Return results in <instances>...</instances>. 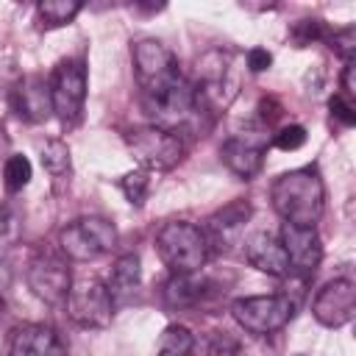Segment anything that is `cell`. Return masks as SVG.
Here are the masks:
<instances>
[{
  "instance_id": "cell-1",
  "label": "cell",
  "mask_w": 356,
  "mask_h": 356,
  "mask_svg": "<svg viewBox=\"0 0 356 356\" xmlns=\"http://www.w3.org/2000/svg\"><path fill=\"white\" fill-rule=\"evenodd\" d=\"M270 200L284 222L314 228V222L323 217V209H325V186L317 170L300 167L273 181Z\"/></svg>"
},
{
  "instance_id": "cell-2",
  "label": "cell",
  "mask_w": 356,
  "mask_h": 356,
  "mask_svg": "<svg viewBox=\"0 0 356 356\" xmlns=\"http://www.w3.org/2000/svg\"><path fill=\"white\" fill-rule=\"evenodd\" d=\"M139 97H142V111L147 114L150 125H159L175 134L184 125L195 122V117L200 114L197 92L181 72L164 81H156L150 86H142Z\"/></svg>"
},
{
  "instance_id": "cell-3",
  "label": "cell",
  "mask_w": 356,
  "mask_h": 356,
  "mask_svg": "<svg viewBox=\"0 0 356 356\" xmlns=\"http://www.w3.org/2000/svg\"><path fill=\"white\" fill-rule=\"evenodd\" d=\"M156 250L172 273H197L211 253L206 231L189 220L164 222L156 234Z\"/></svg>"
},
{
  "instance_id": "cell-4",
  "label": "cell",
  "mask_w": 356,
  "mask_h": 356,
  "mask_svg": "<svg viewBox=\"0 0 356 356\" xmlns=\"http://www.w3.org/2000/svg\"><path fill=\"white\" fill-rule=\"evenodd\" d=\"M125 145L131 156L142 164V170H172L184 156H186V142L181 134L159 128V125H145L134 128L125 134Z\"/></svg>"
},
{
  "instance_id": "cell-5",
  "label": "cell",
  "mask_w": 356,
  "mask_h": 356,
  "mask_svg": "<svg viewBox=\"0 0 356 356\" xmlns=\"http://www.w3.org/2000/svg\"><path fill=\"white\" fill-rule=\"evenodd\" d=\"M295 309L298 303L289 295H250L231 303L234 320L248 334H256V337L281 331L295 317Z\"/></svg>"
},
{
  "instance_id": "cell-6",
  "label": "cell",
  "mask_w": 356,
  "mask_h": 356,
  "mask_svg": "<svg viewBox=\"0 0 356 356\" xmlns=\"http://www.w3.org/2000/svg\"><path fill=\"white\" fill-rule=\"evenodd\" d=\"M61 253L75 261H92L117 245V228L106 217H81L61 228Z\"/></svg>"
},
{
  "instance_id": "cell-7",
  "label": "cell",
  "mask_w": 356,
  "mask_h": 356,
  "mask_svg": "<svg viewBox=\"0 0 356 356\" xmlns=\"http://www.w3.org/2000/svg\"><path fill=\"white\" fill-rule=\"evenodd\" d=\"M67 314L81 328H106L114 317V298L97 278H81L70 286Z\"/></svg>"
},
{
  "instance_id": "cell-8",
  "label": "cell",
  "mask_w": 356,
  "mask_h": 356,
  "mask_svg": "<svg viewBox=\"0 0 356 356\" xmlns=\"http://www.w3.org/2000/svg\"><path fill=\"white\" fill-rule=\"evenodd\" d=\"M50 100L61 125H75L81 120L86 100V67L81 58H70L56 67L50 83Z\"/></svg>"
},
{
  "instance_id": "cell-9",
  "label": "cell",
  "mask_w": 356,
  "mask_h": 356,
  "mask_svg": "<svg viewBox=\"0 0 356 356\" xmlns=\"http://www.w3.org/2000/svg\"><path fill=\"white\" fill-rule=\"evenodd\" d=\"M25 278H28L31 292H33L39 300L50 303V306L64 303L67 295H70V286H72V275H70L67 261H64L61 256H53V253L36 256V259L28 264Z\"/></svg>"
},
{
  "instance_id": "cell-10",
  "label": "cell",
  "mask_w": 356,
  "mask_h": 356,
  "mask_svg": "<svg viewBox=\"0 0 356 356\" xmlns=\"http://www.w3.org/2000/svg\"><path fill=\"white\" fill-rule=\"evenodd\" d=\"M312 314L325 328H342L356 314V284L350 278H334L320 286L312 300Z\"/></svg>"
},
{
  "instance_id": "cell-11",
  "label": "cell",
  "mask_w": 356,
  "mask_h": 356,
  "mask_svg": "<svg viewBox=\"0 0 356 356\" xmlns=\"http://www.w3.org/2000/svg\"><path fill=\"white\" fill-rule=\"evenodd\" d=\"M284 253H286V261H289V275H312L317 267H320V259H323V245H320V234L314 228H306V225H289L284 222L281 225V236H278Z\"/></svg>"
},
{
  "instance_id": "cell-12",
  "label": "cell",
  "mask_w": 356,
  "mask_h": 356,
  "mask_svg": "<svg viewBox=\"0 0 356 356\" xmlns=\"http://www.w3.org/2000/svg\"><path fill=\"white\" fill-rule=\"evenodd\" d=\"M131 58H134V72H136L139 89L181 72L178 70V58L159 39H139V42H134L131 44Z\"/></svg>"
},
{
  "instance_id": "cell-13",
  "label": "cell",
  "mask_w": 356,
  "mask_h": 356,
  "mask_svg": "<svg viewBox=\"0 0 356 356\" xmlns=\"http://www.w3.org/2000/svg\"><path fill=\"white\" fill-rule=\"evenodd\" d=\"M220 156H222L225 167L234 175L250 181L264 164V136H259L253 131L250 134H236V136L225 139Z\"/></svg>"
},
{
  "instance_id": "cell-14",
  "label": "cell",
  "mask_w": 356,
  "mask_h": 356,
  "mask_svg": "<svg viewBox=\"0 0 356 356\" xmlns=\"http://www.w3.org/2000/svg\"><path fill=\"white\" fill-rule=\"evenodd\" d=\"M8 356H67V345L53 325L31 323L14 331Z\"/></svg>"
},
{
  "instance_id": "cell-15",
  "label": "cell",
  "mask_w": 356,
  "mask_h": 356,
  "mask_svg": "<svg viewBox=\"0 0 356 356\" xmlns=\"http://www.w3.org/2000/svg\"><path fill=\"white\" fill-rule=\"evenodd\" d=\"M11 108L19 120H28V122H42L50 117L53 111V100H50V86L36 78V75H28L22 78L14 89H11Z\"/></svg>"
},
{
  "instance_id": "cell-16",
  "label": "cell",
  "mask_w": 356,
  "mask_h": 356,
  "mask_svg": "<svg viewBox=\"0 0 356 356\" xmlns=\"http://www.w3.org/2000/svg\"><path fill=\"white\" fill-rule=\"evenodd\" d=\"M245 259L250 261V267H256L259 273H267L273 278L289 275L286 253L273 234H253L245 245Z\"/></svg>"
},
{
  "instance_id": "cell-17",
  "label": "cell",
  "mask_w": 356,
  "mask_h": 356,
  "mask_svg": "<svg viewBox=\"0 0 356 356\" xmlns=\"http://www.w3.org/2000/svg\"><path fill=\"white\" fill-rule=\"evenodd\" d=\"M214 284L197 273H172V278L164 284V303L170 309H189L203 303L211 295Z\"/></svg>"
},
{
  "instance_id": "cell-18",
  "label": "cell",
  "mask_w": 356,
  "mask_h": 356,
  "mask_svg": "<svg viewBox=\"0 0 356 356\" xmlns=\"http://www.w3.org/2000/svg\"><path fill=\"white\" fill-rule=\"evenodd\" d=\"M248 217H250V206L245 200H236V203H228L225 209H220L209 220V228H206L209 245H228L231 236L248 222Z\"/></svg>"
},
{
  "instance_id": "cell-19",
  "label": "cell",
  "mask_w": 356,
  "mask_h": 356,
  "mask_svg": "<svg viewBox=\"0 0 356 356\" xmlns=\"http://www.w3.org/2000/svg\"><path fill=\"white\" fill-rule=\"evenodd\" d=\"M139 281H142L139 256H136V253H125V256H120V259L114 261L106 289H108V295L117 300V298H128L131 292H136Z\"/></svg>"
},
{
  "instance_id": "cell-20",
  "label": "cell",
  "mask_w": 356,
  "mask_h": 356,
  "mask_svg": "<svg viewBox=\"0 0 356 356\" xmlns=\"http://www.w3.org/2000/svg\"><path fill=\"white\" fill-rule=\"evenodd\" d=\"M81 8H83L81 0H42L36 6V14H39L42 28H61L72 22Z\"/></svg>"
},
{
  "instance_id": "cell-21",
  "label": "cell",
  "mask_w": 356,
  "mask_h": 356,
  "mask_svg": "<svg viewBox=\"0 0 356 356\" xmlns=\"http://www.w3.org/2000/svg\"><path fill=\"white\" fill-rule=\"evenodd\" d=\"M42 167H44L56 181L70 178V172H72L70 147H67L61 139H50V142H44V147H42Z\"/></svg>"
},
{
  "instance_id": "cell-22",
  "label": "cell",
  "mask_w": 356,
  "mask_h": 356,
  "mask_svg": "<svg viewBox=\"0 0 356 356\" xmlns=\"http://www.w3.org/2000/svg\"><path fill=\"white\" fill-rule=\"evenodd\" d=\"M195 348V337L186 325H167L159 342V353L156 356H189Z\"/></svg>"
},
{
  "instance_id": "cell-23",
  "label": "cell",
  "mask_w": 356,
  "mask_h": 356,
  "mask_svg": "<svg viewBox=\"0 0 356 356\" xmlns=\"http://www.w3.org/2000/svg\"><path fill=\"white\" fill-rule=\"evenodd\" d=\"M31 175H33V167L22 153H14V156L6 159V164H3V186H6V192H11V195L22 192L28 186Z\"/></svg>"
},
{
  "instance_id": "cell-24",
  "label": "cell",
  "mask_w": 356,
  "mask_h": 356,
  "mask_svg": "<svg viewBox=\"0 0 356 356\" xmlns=\"http://www.w3.org/2000/svg\"><path fill=\"white\" fill-rule=\"evenodd\" d=\"M120 189L128 197V203L142 206L145 197H147V192H150V172L147 170H134V172L122 175L120 178Z\"/></svg>"
},
{
  "instance_id": "cell-25",
  "label": "cell",
  "mask_w": 356,
  "mask_h": 356,
  "mask_svg": "<svg viewBox=\"0 0 356 356\" xmlns=\"http://www.w3.org/2000/svg\"><path fill=\"white\" fill-rule=\"evenodd\" d=\"M273 145L278 150H298L306 145V128L303 125H286L273 136Z\"/></svg>"
},
{
  "instance_id": "cell-26",
  "label": "cell",
  "mask_w": 356,
  "mask_h": 356,
  "mask_svg": "<svg viewBox=\"0 0 356 356\" xmlns=\"http://www.w3.org/2000/svg\"><path fill=\"white\" fill-rule=\"evenodd\" d=\"M292 33H295V39H298L300 44H309V42H314V39H323V36H325V28H323L320 19H300Z\"/></svg>"
},
{
  "instance_id": "cell-27",
  "label": "cell",
  "mask_w": 356,
  "mask_h": 356,
  "mask_svg": "<svg viewBox=\"0 0 356 356\" xmlns=\"http://www.w3.org/2000/svg\"><path fill=\"white\" fill-rule=\"evenodd\" d=\"M331 47L339 50L345 56V61H353V44H356V31L345 28V31H334V36H328Z\"/></svg>"
},
{
  "instance_id": "cell-28",
  "label": "cell",
  "mask_w": 356,
  "mask_h": 356,
  "mask_svg": "<svg viewBox=\"0 0 356 356\" xmlns=\"http://www.w3.org/2000/svg\"><path fill=\"white\" fill-rule=\"evenodd\" d=\"M328 108H331V117L339 120L345 128H350V125L356 122V111H353V106H350L342 95H334V97L328 100Z\"/></svg>"
},
{
  "instance_id": "cell-29",
  "label": "cell",
  "mask_w": 356,
  "mask_h": 356,
  "mask_svg": "<svg viewBox=\"0 0 356 356\" xmlns=\"http://www.w3.org/2000/svg\"><path fill=\"white\" fill-rule=\"evenodd\" d=\"M14 234H17V217H14L11 209L0 206V245H6L8 239H14Z\"/></svg>"
},
{
  "instance_id": "cell-30",
  "label": "cell",
  "mask_w": 356,
  "mask_h": 356,
  "mask_svg": "<svg viewBox=\"0 0 356 356\" xmlns=\"http://www.w3.org/2000/svg\"><path fill=\"white\" fill-rule=\"evenodd\" d=\"M270 64H273V56H270L264 47H253V50L248 53V70H250V72H264Z\"/></svg>"
},
{
  "instance_id": "cell-31",
  "label": "cell",
  "mask_w": 356,
  "mask_h": 356,
  "mask_svg": "<svg viewBox=\"0 0 356 356\" xmlns=\"http://www.w3.org/2000/svg\"><path fill=\"white\" fill-rule=\"evenodd\" d=\"M353 70H356V64L353 61H345V70H342V89L348 92V97L356 92V81H353Z\"/></svg>"
},
{
  "instance_id": "cell-32",
  "label": "cell",
  "mask_w": 356,
  "mask_h": 356,
  "mask_svg": "<svg viewBox=\"0 0 356 356\" xmlns=\"http://www.w3.org/2000/svg\"><path fill=\"white\" fill-rule=\"evenodd\" d=\"M0 317H3V298H0Z\"/></svg>"
}]
</instances>
